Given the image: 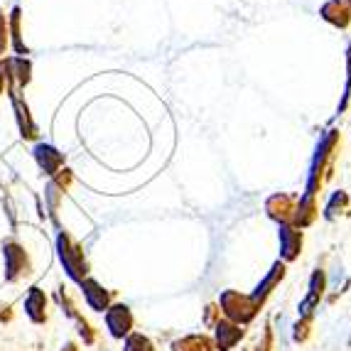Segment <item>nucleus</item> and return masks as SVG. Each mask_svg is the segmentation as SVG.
I'll list each match as a JSON object with an SVG mask.
<instances>
[{
	"label": "nucleus",
	"instance_id": "f3484780",
	"mask_svg": "<svg viewBox=\"0 0 351 351\" xmlns=\"http://www.w3.org/2000/svg\"><path fill=\"white\" fill-rule=\"evenodd\" d=\"M172 351H214V339L206 334H189L172 344Z\"/></svg>",
	"mask_w": 351,
	"mask_h": 351
},
{
	"label": "nucleus",
	"instance_id": "0eeeda50",
	"mask_svg": "<svg viewBox=\"0 0 351 351\" xmlns=\"http://www.w3.org/2000/svg\"><path fill=\"white\" fill-rule=\"evenodd\" d=\"M302 246H304V234L300 231V228L290 226V223L280 226V258H282V263H293V261H298L300 253H302Z\"/></svg>",
	"mask_w": 351,
	"mask_h": 351
},
{
	"label": "nucleus",
	"instance_id": "a878e982",
	"mask_svg": "<svg viewBox=\"0 0 351 351\" xmlns=\"http://www.w3.org/2000/svg\"><path fill=\"white\" fill-rule=\"evenodd\" d=\"M52 182L54 184H57V187H62L66 192V189H69V184L71 182H74V172L71 170H66V167H62V170L57 172V175L52 177Z\"/></svg>",
	"mask_w": 351,
	"mask_h": 351
},
{
	"label": "nucleus",
	"instance_id": "9b49d317",
	"mask_svg": "<svg viewBox=\"0 0 351 351\" xmlns=\"http://www.w3.org/2000/svg\"><path fill=\"white\" fill-rule=\"evenodd\" d=\"M319 219V204H317V197H312V194H302L298 199V204H295V214H293V223L290 226L295 228H307L312 226V223Z\"/></svg>",
	"mask_w": 351,
	"mask_h": 351
},
{
	"label": "nucleus",
	"instance_id": "a211bd4d",
	"mask_svg": "<svg viewBox=\"0 0 351 351\" xmlns=\"http://www.w3.org/2000/svg\"><path fill=\"white\" fill-rule=\"evenodd\" d=\"M10 59V74L18 88H25L32 82V62L27 57H8Z\"/></svg>",
	"mask_w": 351,
	"mask_h": 351
},
{
	"label": "nucleus",
	"instance_id": "393cba45",
	"mask_svg": "<svg viewBox=\"0 0 351 351\" xmlns=\"http://www.w3.org/2000/svg\"><path fill=\"white\" fill-rule=\"evenodd\" d=\"M76 324H79V334L84 337V344H94V341H96V334H94V329H91V324H88L82 315L76 317Z\"/></svg>",
	"mask_w": 351,
	"mask_h": 351
},
{
	"label": "nucleus",
	"instance_id": "f8f14e48",
	"mask_svg": "<svg viewBox=\"0 0 351 351\" xmlns=\"http://www.w3.org/2000/svg\"><path fill=\"white\" fill-rule=\"evenodd\" d=\"M35 160H37V165H40V170L49 177H54L64 167V155L54 145H49V143H40V145L35 147Z\"/></svg>",
	"mask_w": 351,
	"mask_h": 351
},
{
	"label": "nucleus",
	"instance_id": "c756f323",
	"mask_svg": "<svg viewBox=\"0 0 351 351\" xmlns=\"http://www.w3.org/2000/svg\"><path fill=\"white\" fill-rule=\"evenodd\" d=\"M62 351H79V346L71 344V341H69V344H64V349H62Z\"/></svg>",
	"mask_w": 351,
	"mask_h": 351
},
{
	"label": "nucleus",
	"instance_id": "f03ea898",
	"mask_svg": "<svg viewBox=\"0 0 351 351\" xmlns=\"http://www.w3.org/2000/svg\"><path fill=\"white\" fill-rule=\"evenodd\" d=\"M57 251H59V261H62V265H64V270H66V276L74 282H82L84 278L88 276V263H86V256H84L82 246H79V241L66 234V231H59Z\"/></svg>",
	"mask_w": 351,
	"mask_h": 351
},
{
	"label": "nucleus",
	"instance_id": "f257e3e1",
	"mask_svg": "<svg viewBox=\"0 0 351 351\" xmlns=\"http://www.w3.org/2000/svg\"><path fill=\"white\" fill-rule=\"evenodd\" d=\"M339 145H341V133L339 130H329L324 135L319 145H317L315 160H312L310 167V180H307V192L317 197V192L324 187V182L332 177L334 172V162H337V155H339Z\"/></svg>",
	"mask_w": 351,
	"mask_h": 351
},
{
	"label": "nucleus",
	"instance_id": "4468645a",
	"mask_svg": "<svg viewBox=\"0 0 351 351\" xmlns=\"http://www.w3.org/2000/svg\"><path fill=\"white\" fill-rule=\"evenodd\" d=\"M282 278H285V263H280V261H278V263L273 265V268H270L268 276H265V280L256 287V293L251 295L253 304H256L258 310H261V307L265 304V300H268L270 295H273V287H278V282H280Z\"/></svg>",
	"mask_w": 351,
	"mask_h": 351
},
{
	"label": "nucleus",
	"instance_id": "7c9ffc66",
	"mask_svg": "<svg viewBox=\"0 0 351 351\" xmlns=\"http://www.w3.org/2000/svg\"><path fill=\"white\" fill-rule=\"evenodd\" d=\"M344 3H346V5H349V8H351V0H344Z\"/></svg>",
	"mask_w": 351,
	"mask_h": 351
},
{
	"label": "nucleus",
	"instance_id": "20e7f679",
	"mask_svg": "<svg viewBox=\"0 0 351 351\" xmlns=\"http://www.w3.org/2000/svg\"><path fill=\"white\" fill-rule=\"evenodd\" d=\"M3 258H5V280L8 282H18L20 278L32 273V263H29L27 251H25L15 239L3 241Z\"/></svg>",
	"mask_w": 351,
	"mask_h": 351
},
{
	"label": "nucleus",
	"instance_id": "b1692460",
	"mask_svg": "<svg viewBox=\"0 0 351 351\" xmlns=\"http://www.w3.org/2000/svg\"><path fill=\"white\" fill-rule=\"evenodd\" d=\"M310 327H312V317H300V322L295 324V341H304L310 337Z\"/></svg>",
	"mask_w": 351,
	"mask_h": 351
},
{
	"label": "nucleus",
	"instance_id": "4be33fe9",
	"mask_svg": "<svg viewBox=\"0 0 351 351\" xmlns=\"http://www.w3.org/2000/svg\"><path fill=\"white\" fill-rule=\"evenodd\" d=\"M123 351H155V344L147 339L145 334H128Z\"/></svg>",
	"mask_w": 351,
	"mask_h": 351
},
{
	"label": "nucleus",
	"instance_id": "c85d7f7f",
	"mask_svg": "<svg viewBox=\"0 0 351 351\" xmlns=\"http://www.w3.org/2000/svg\"><path fill=\"white\" fill-rule=\"evenodd\" d=\"M219 317H221V310H219L217 304H209V307H206V315H204V324L206 327H217Z\"/></svg>",
	"mask_w": 351,
	"mask_h": 351
},
{
	"label": "nucleus",
	"instance_id": "6e6552de",
	"mask_svg": "<svg viewBox=\"0 0 351 351\" xmlns=\"http://www.w3.org/2000/svg\"><path fill=\"white\" fill-rule=\"evenodd\" d=\"M243 327L228 319H219V324L214 327V349L219 351H231L241 339H243Z\"/></svg>",
	"mask_w": 351,
	"mask_h": 351
},
{
	"label": "nucleus",
	"instance_id": "6ab92c4d",
	"mask_svg": "<svg viewBox=\"0 0 351 351\" xmlns=\"http://www.w3.org/2000/svg\"><path fill=\"white\" fill-rule=\"evenodd\" d=\"M349 194L344 192V189H339V192H334L332 197H329L327 206H324V219L327 221H337V219L341 217V214H346L349 211Z\"/></svg>",
	"mask_w": 351,
	"mask_h": 351
},
{
	"label": "nucleus",
	"instance_id": "2eb2a0df",
	"mask_svg": "<svg viewBox=\"0 0 351 351\" xmlns=\"http://www.w3.org/2000/svg\"><path fill=\"white\" fill-rule=\"evenodd\" d=\"M324 287H327V276L324 270H315L310 278V295L304 298V302L300 304V317H312V310H315L319 300L324 295Z\"/></svg>",
	"mask_w": 351,
	"mask_h": 351
},
{
	"label": "nucleus",
	"instance_id": "412c9836",
	"mask_svg": "<svg viewBox=\"0 0 351 351\" xmlns=\"http://www.w3.org/2000/svg\"><path fill=\"white\" fill-rule=\"evenodd\" d=\"M12 91H18V88H15V82H12V74H10V59L0 57V94L10 96Z\"/></svg>",
	"mask_w": 351,
	"mask_h": 351
},
{
	"label": "nucleus",
	"instance_id": "1a4fd4ad",
	"mask_svg": "<svg viewBox=\"0 0 351 351\" xmlns=\"http://www.w3.org/2000/svg\"><path fill=\"white\" fill-rule=\"evenodd\" d=\"M10 101H12V111H15V118H18V128H20V135H23L25 141H35L37 138V123L32 121V113H29V106L25 104V99L18 94V91H12L10 94Z\"/></svg>",
	"mask_w": 351,
	"mask_h": 351
},
{
	"label": "nucleus",
	"instance_id": "39448f33",
	"mask_svg": "<svg viewBox=\"0 0 351 351\" xmlns=\"http://www.w3.org/2000/svg\"><path fill=\"white\" fill-rule=\"evenodd\" d=\"M295 204H298V197H293V194H285V192L270 194L268 199H265V214L273 221L280 223V226H285V223H293Z\"/></svg>",
	"mask_w": 351,
	"mask_h": 351
},
{
	"label": "nucleus",
	"instance_id": "423d86ee",
	"mask_svg": "<svg viewBox=\"0 0 351 351\" xmlns=\"http://www.w3.org/2000/svg\"><path fill=\"white\" fill-rule=\"evenodd\" d=\"M106 327L113 339H123L133 332V312L125 304H113L106 310Z\"/></svg>",
	"mask_w": 351,
	"mask_h": 351
},
{
	"label": "nucleus",
	"instance_id": "cd10ccee",
	"mask_svg": "<svg viewBox=\"0 0 351 351\" xmlns=\"http://www.w3.org/2000/svg\"><path fill=\"white\" fill-rule=\"evenodd\" d=\"M8 45H10V35H8V23H5V15L0 12V57L5 54Z\"/></svg>",
	"mask_w": 351,
	"mask_h": 351
},
{
	"label": "nucleus",
	"instance_id": "bb28decb",
	"mask_svg": "<svg viewBox=\"0 0 351 351\" xmlns=\"http://www.w3.org/2000/svg\"><path fill=\"white\" fill-rule=\"evenodd\" d=\"M346 69H349V79H346V91H344V99H341V104H339V113H344L346 111V106H349V99H351V45H349V49H346Z\"/></svg>",
	"mask_w": 351,
	"mask_h": 351
},
{
	"label": "nucleus",
	"instance_id": "9d476101",
	"mask_svg": "<svg viewBox=\"0 0 351 351\" xmlns=\"http://www.w3.org/2000/svg\"><path fill=\"white\" fill-rule=\"evenodd\" d=\"M319 18L324 23H329L337 29H349L351 25V8L346 5L344 0H327L322 8H319Z\"/></svg>",
	"mask_w": 351,
	"mask_h": 351
},
{
	"label": "nucleus",
	"instance_id": "dca6fc26",
	"mask_svg": "<svg viewBox=\"0 0 351 351\" xmlns=\"http://www.w3.org/2000/svg\"><path fill=\"white\" fill-rule=\"evenodd\" d=\"M25 312L35 324L47 322V295L40 287H29L27 298H25Z\"/></svg>",
	"mask_w": 351,
	"mask_h": 351
},
{
	"label": "nucleus",
	"instance_id": "aec40b11",
	"mask_svg": "<svg viewBox=\"0 0 351 351\" xmlns=\"http://www.w3.org/2000/svg\"><path fill=\"white\" fill-rule=\"evenodd\" d=\"M20 8H15V10L10 12V27H8V32H10L12 37V45H15V52H18V57H25L27 54V47H25L23 42V35H20Z\"/></svg>",
	"mask_w": 351,
	"mask_h": 351
},
{
	"label": "nucleus",
	"instance_id": "5701e85b",
	"mask_svg": "<svg viewBox=\"0 0 351 351\" xmlns=\"http://www.w3.org/2000/svg\"><path fill=\"white\" fill-rule=\"evenodd\" d=\"M62 197H64V189L57 187L54 182H49V184H47V192H45V199H47V204H49V211H57L59 199H62Z\"/></svg>",
	"mask_w": 351,
	"mask_h": 351
},
{
	"label": "nucleus",
	"instance_id": "ddd939ff",
	"mask_svg": "<svg viewBox=\"0 0 351 351\" xmlns=\"http://www.w3.org/2000/svg\"><path fill=\"white\" fill-rule=\"evenodd\" d=\"M79 285H82V290H84L86 304L94 312H106L108 307H111V293H108L104 285H99V282L91 280V278H84Z\"/></svg>",
	"mask_w": 351,
	"mask_h": 351
},
{
	"label": "nucleus",
	"instance_id": "7ed1b4c3",
	"mask_svg": "<svg viewBox=\"0 0 351 351\" xmlns=\"http://www.w3.org/2000/svg\"><path fill=\"white\" fill-rule=\"evenodd\" d=\"M219 307H221V312L226 315L228 322H236V324H241V327L253 322L256 315L261 312L256 304H253L251 295H241L239 290H226V293H221Z\"/></svg>",
	"mask_w": 351,
	"mask_h": 351
}]
</instances>
